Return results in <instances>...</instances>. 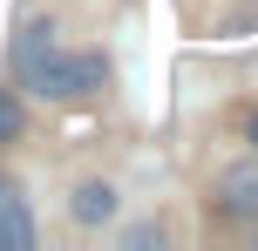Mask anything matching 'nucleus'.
<instances>
[{
    "mask_svg": "<svg viewBox=\"0 0 258 251\" xmlns=\"http://www.w3.org/2000/svg\"><path fill=\"white\" fill-rule=\"evenodd\" d=\"M48 54H54V27H48V21H27L21 41H14V75L34 81L41 68H48Z\"/></svg>",
    "mask_w": 258,
    "mask_h": 251,
    "instance_id": "20e7f679",
    "label": "nucleus"
},
{
    "mask_svg": "<svg viewBox=\"0 0 258 251\" xmlns=\"http://www.w3.org/2000/svg\"><path fill=\"white\" fill-rule=\"evenodd\" d=\"M34 244V211H27L21 184H0V251H27Z\"/></svg>",
    "mask_w": 258,
    "mask_h": 251,
    "instance_id": "7ed1b4c3",
    "label": "nucleus"
},
{
    "mask_svg": "<svg viewBox=\"0 0 258 251\" xmlns=\"http://www.w3.org/2000/svg\"><path fill=\"white\" fill-rule=\"evenodd\" d=\"M218 211L224 217H258V156L231 163V170L218 177Z\"/></svg>",
    "mask_w": 258,
    "mask_h": 251,
    "instance_id": "f03ea898",
    "label": "nucleus"
},
{
    "mask_svg": "<svg viewBox=\"0 0 258 251\" xmlns=\"http://www.w3.org/2000/svg\"><path fill=\"white\" fill-rule=\"evenodd\" d=\"M14 129H21V102L0 95V143H14Z\"/></svg>",
    "mask_w": 258,
    "mask_h": 251,
    "instance_id": "423d86ee",
    "label": "nucleus"
},
{
    "mask_svg": "<svg viewBox=\"0 0 258 251\" xmlns=\"http://www.w3.org/2000/svg\"><path fill=\"white\" fill-rule=\"evenodd\" d=\"M68 211H75L82 224H109V211H116V190H109V184H82L75 197H68Z\"/></svg>",
    "mask_w": 258,
    "mask_h": 251,
    "instance_id": "39448f33",
    "label": "nucleus"
},
{
    "mask_svg": "<svg viewBox=\"0 0 258 251\" xmlns=\"http://www.w3.org/2000/svg\"><path fill=\"white\" fill-rule=\"evenodd\" d=\"M27 89L48 95V102H82V95L109 89V61L102 54H48V68H41Z\"/></svg>",
    "mask_w": 258,
    "mask_h": 251,
    "instance_id": "f257e3e1",
    "label": "nucleus"
},
{
    "mask_svg": "<svg viewBox=\"0 0 258 251\" xmlns=\"http://www.w3.org/2000/svg\"><path fill=\"white\" fill-rule=\"evenodd\" d=\"M245 136H251V149H258V109H251V122H245Z\"/></svg>",
    "mask_w": 258,
    "mask_h": 251,
    "instance_id": "0eeeda50",
    "label": "nucleus"
}]
</instances>
